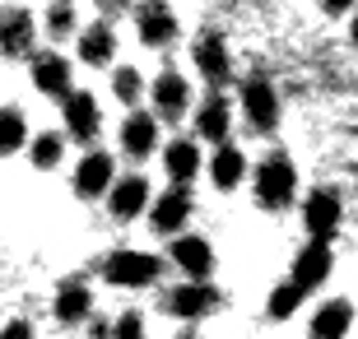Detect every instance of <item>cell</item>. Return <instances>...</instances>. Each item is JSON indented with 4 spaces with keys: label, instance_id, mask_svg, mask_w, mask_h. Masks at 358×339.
<instances>
[{
    "label": "cell",
    "instance_id": "6da1fadb",
    "mask_svg": "<svg viewBox=\"0 0 358 339\" xmlns=\"http://www.w3.org/2000/svg\"><path fill=\"white\" fill-rule=\"evenodd\" d=\"M293 186H298V177H293V163L284 154H270L266 163L256 168V196H261V205L284 209L293 200Z\"/></svg>",
    "mask_w": 358,
    "mask_h": 339
},
{
    "label": "cell",
    "instance_id": "7a4b0ae2",
    "mask_svg": "<svg viewBox=\"0 0 358 339\" xmlns=\"http://www.w3.org/2000/svg\"><path fill=\"white\" fill-rule=\"evenodd\" d=\"M159 270H163V261H154V256H145V251H117V256H107V265H103V274L112 279V284H121V288L154 284Z\"/></svg>",
    "mask_w": 358,
    "mask_h": 339
},
{
    "label": "cell",
    "instance_id": "3957f363",
    "mask_svg": "<svg viewBox=\"0 0 358 339\" xmlns=\"http://www.w3.org/2000/svg\"><path fill=\"white\" fill-rule=\"evenodd\" d=\"M303 219H307L312 242H331V233L340 228V196L335 191H312L303 205Z\"/></svg>",
    "mask_w": 358,
    "mask_h": 339
},
{
    "label": "cell",
    "instance_id": "277c9868",
    "mask_svg": "<svg viewBox=\"0 0 358 339\" xmlns=\"http://www.w3.org/2000/svg\"><path fill=\"white\" fill-rule=\"evenodd\" d=\"M326 274H331V247L326 242H312V247L298 251V261H293V288L298 293H312L317 284H326Z\"/></svg>",
    "mask_w": 358,
    "mask_h": 339
},
{
    "label": "cell",
    "instance_id": "5b68a950",
    "mask_svg": "<svg viewBox=\"0 0 358 339\" xmlns=\"http://www.w3.org/2000/svg\"><path fill=\"white\" fill-rule=\"evenodd\" d=\"M242 112H247L252 126H261V131H270L279 121V98H275V89H270L266 79H247V84H242Z\"/></svg>",
    "mask_w": 358,
    "mask_h": 339
},
{
    "label": "cell",
    "instance_id": "8992f818",
    "mask_svg": "<svg viewBox=\"0 0 358 339\" xmlns=\"http://www.w3.org/2000/svg\"><path fill=\"white\" fill-rule=\"evenodd\" d=\"M214 298H219V293H214L210 284H182V288H173V293L163 298V307H168L173 316H186V321H191V316H205V312H210Z\"/></svg>",
    "mask_w": 358,
    "mask_h": 339
},
{
    "label": "cell",
    "instance_id": "52a82bcc",
    "mask_svg": "<svg viewBox=\"0 0 358 339\" xmlns=\"http://www.w3.org/2000/svg\"><path fill=\"white\" fill-rule=\"evenodd\" d=\"M33 84H38L42 93H61V98H70V61L61 52H42L38 61H33Z\"/></svg>",
    "mask_w": 358,
    "mask_h": 339
},
{
    "label": "cell",
    "instance_id": "ba28073f",
    "mask_svg": "<svg viewBox=\"0 0 358 339\" xmlns=\"http://www.w3.org/2000/svg\"><path fill=\"white\" fill-rule=\"evenodd\" d=\"M173 261L182 265L191 279H200V284H205V274L214 270V251H210V242H205V237H177V242H173Z\"/></svg>",
    "mask_w": 358,
    "mask_h": 339
},
{
    "label": "cell",
    "instance_id": "9c48e42d",
    "mask_svg": "<svg viewBox=\"0 0 358 339\" xmlns=\"http://www.w3.org/2000/svg\"><path fill=\"white\" fill-rule=\"evenodd\" d=\"M66 126H70V135L75 140H93V131H98V98L93 93H75L70 89V98H66Z\"/></svg>",
    "mask_w": 358,
    "mask_h": 339
},
{
    "label": "cell",
    "instance_id": "30bf717a",
    "mask_svg": "<svg viewBox=\"0 0 358 339\" xmlns=\"http://www.w3.org/2000/svg\"><path fill=\"white\" fill-rule=\"evenodd\" d=\"M75 191L80 196H103V191H112V158L107 154H84L80 172H75Z\"/></svg>",
    "mask_w": 358,
    "mask_h": 339
},
{
    "label": "cell",
    "instance_id": "8fae6325",
    "mask_svg": "<svg viewBox=\"0 0 358 339\" xmlns=\"http://www.w3.org/2000/svg\"><path fill=\"white\" fill-rule=\"evenodd\" d=\"M196 66H200V75L214 79V84H224V79H228V47H224V38H219V33H200V42H196Z\"/></svg>",
    "mask_w": 358,
    "mask_h": 339
},
{
    "label": "cell",
    "instance_id": "7c38bea8",
    "mask_svg": "<svg viewBox=\"0 0 358 339\" xmlns=\"http://www.w3.org/2000/svg\"><path fill=\"white\" fill-rule=\"evenodd\" d=\"M0 47L10 56L28 52V47H33V14L28 10H5L0 14Z\"/></svg>",
    "mask_w": 358,
    "mask_h": 339
},
{
    "label": "cell",
    "instance_id": "4fadbf2b",
    "mask_svg": "<svg viewBox=\"0 0 358 339\" xmlns=\"http://www.w3.org/2000/svg\"><path fill=\"white\" fill-rule=\"evenodd\" d=\"M349 326H354V307H349V302H326V307L312 316L307 339H340Z\"/></svg>",
    "mask_w": 358,
    "mask_h": 339
},
{
    "label": "cell",
    "instance_id": "5bb4252c",
    "mask_svg": "<svg viewBox=\"0 0 358 339\" xmlns=\"http://www.w3.org/2000/svg\"><path fill=\"white\" fill-rule=\"evenodd\" d=\"M145 205H149V182L145 177H126V182L112 186V214H117V219H135Z\"/></svg>",
    "mask_w": 358,
    "mask_h": 339
},
{
    "label": "cell",
    "instance_id": "9a60e30c",
    "mask_svg": "<svg viewBox=\"0 0 358 339\" xmlns=\"http://www.w3.org/2000/svg\"><path fill=\"white\" fill-rule=\"evenodd\" d=\"M177 33V19L168 5H145L140 10V38L149 42V47H163V42H173Z\"/></svg>",
    "mask_w": 358,
    "mask_h": 339
},
{
    "label": "cell",
    "instance_id": "2e32d148",
    "mask_svg": "<svg viewBox=\"0 0 358 339\" xmlns=\"http://www.w3.org/2000/svg\"><path fill=\"white\" fill-rule=\"evenodd\" d=\"M154 103H159V112H168V117L186 112L191 89H186V79L177 75V70H163V75H159V84H154Z\"/></svg>",
    "mask_w": 358,
    "mask_h": 339
},
{
    "label": "cell",
    "instance_id": "e0dca14e",
    "mask_svg": "<svg viewBox=\"0 0 358 339\" xmlns=\"http://www.w3.org/2000/svg\"><path fill=\"white\" fill-rule=\"evenodd\" d=\"M186 214H191V196H186L182 186H173V191L154 205V228H159V233H177L186 223Z\"/></svg>",
    "mask_w": 358,
    "mask_h": 339
},
{
    "label": "cell",
    "instance_id": "ac0fdd59",
    "mask_svg": "<svg viewBox=\"0 0 358 339\" xmlns=\"http://www.w3.org/2000/svg\"><path fill=\"white\" fill-rule=\"evenodd\" d=\"M121 144H126L135 158L149 154V149L159 144V126H154V117H145V112H131V117H126V126H121Z\"/></svg>",
    "mask_w": 358,
    "mask_h": 339
},
{
    "label": "cell",
    "instance_id": "d6986e66",
    "mask_svg": "<svg viewBox=\"0 0 358 339\" xmlns=\"http://www.w3.org/2000/svg\"><path fill=\"white\" fill-rule=\"evenodd\" d=\"M89 307H93V293L84 284H66L61 293H56V321H84L89 316Z\"/></svg>",
    "mask_w": 358,
    "mask_h": 339
},
{
    "label": "cell",
    "instance_id": "ffe728a7",
    "mask_svg": "<svg viewBox=\"0 0 358 339\" xmlns=\"http://www.w3.org/2000/svg\"><path fill=\"white\" fill-rule=\"evenodd\" d=\"M112 47H117V38H112V28H107V24L84 28V38H80V56H84V61L103 66V61H112Z\"/></svg>",
    "mask_w": 358,
    "mask_h": 339
},
{
    "label": "cell",
    "instance_id": "44dd1931",
    "mask_svg": "<svg viewBox=\"0 0 358 339\" xmlns=\"http://www.w3.org/2000/svg\"><path fill=\"white\" fill-rule=\"evenodd\" d=\"M214 172V186H224V191H233V186L242 182V172H247V158H242V149H219L210 163Z\"/></svg>",
    "mask_w": 358,
    "mask_h": 339
},
{
    "label": "cell",
    "instance_id": "7402d4cb",
    "mask_svg": "<svg viewBox=\"0 0 358 339\" xmlns=\"http://www.w3.org/2000/svg\"><path fill=\"white\" fill-rule=\"evenodd\" d=\"M163 163H168V172H173L177 182H186V177H196V168H200V154H196V144H191V140H177V144H168V154H163Z\"/></svg>",
    "mask_w": 358,
    "mask_h": 339
},
{
    "label": "cell",
    "instance_id": "603a6c76",
    "mask_svg": "<svg viewBox=\"0 0 358 339\" xmlns=\"http://www.w3.org/2000/svg\"><path fill=\"white\" fill-rule=\"evenodd\" d=\"M196 131L205 135V140H224V135H228V103H224V98H210V103L200 107Z\"/></svg>",
    "mask_w": 358,
    "mask_h": 339
},
{
    "label": "cell",
    "instance_id": "cb8c5ba5",
    "mask_svg": "<svg viewBox=\"0 0 358 339\" xmlns=\"http://www.w3.org/2000/svg\"><path fill=\"white\" fill-rule=\"evenodd\" d=\"M28 140V126L19 117V107H5L0 112V154H14V149H24Z\"/></svg>",
    "mask_w": 358,
    "mask_h": 339
},
{
    "label": "cell",
    "instance_id": "d4e9b609",
    "mask_svg": "<svg viewBox=\"0 0 358 339\" xmlns=\"http://www.w3.org/2000/svg\"><path fill=\"white\" fill-rule=\"evenodd\" d=\"M61 154H66L61 135H38V140H33V163H38V168H56Z\"/></svg>",
    "mask_w": 358,
    "mask_h": 339
},
{
    "label": "cell",
    "instance_id": "484cf974",
    "mask_svg": "<svg viewBox=\"0 0 358 339\" xmlns=\"http://www.w3.org/2000/svg\"><path fill=\"white\" fill-rule=\"evenodd\" d=\"M298 302H303V293H298V288H293V284H279L275 293H270V316H279V321H284V316L298 312Z\"/></svg>",
    "mask_w": 358,
    "mask_h": 339
},
{
    "label": "cell",
    "instance_id": "4316f807",
    "mask_svg": "<svg viewBox=\"0 0 358 339\" xmlns=\"http://www.w3.org/2000/svg\"><path fill=\"white\" fill-rule=\"evenodd\" d=\"M140 89H145V84H140V75H135L131 66L117 70V98H121V103H135V98H140Z\"/></svg>",
    "mask_w": 358,
    "mask_h": 339
},
{
    "label": "cell",
    "instance_id": "83f0119b",
    "mask_svg": "<svg viewBox=\"0 0 358 339\" xmlns=\"http://www.w3.org/2000/svg\"><path fill=\"white\" fill-rule=\"evenodd\" d=\"M70 24H75V10H70V5H52V10H47V28H52V33H66Z\"/></svg>",
    "mask_w": 358,
    "mask_h": 339
},
{
    "label": "cell",
    "instance_id": "f1b7e54d",
    "mask_svg": "<svg viewBox=\"0 0 358 339\" xmlns=\"http://www.w3.org/2000/svg\"><path fill=\"white\" fill-rule=\"evenodd\" d=\"M140 330H145V321H140V312H126L117 321V339H140Z\"/></svg>",
    "mask_w": 358,
    "mask_h": 339
},
{
    "label": "cell",
    "instance_id": "f546056e",
    "mask_svg": "<svg viewBox=\"0 0 358 339\" xmlns=\"http://www.w3.org/2000/svg\"><path fill=\"white\" fill-rule=\"evenodd\" d=\"M0 339H33V330H28V321H10L0 330Z\"/></svg>",
    "mask_w": 358,
    "mask_h": 339
},
{
    "label": "cell",
    "instance_id": "4dcf8cb0",
    "mask_svg": "<svg viewBox=\"0 0 358 339\" xmlns=\"http://www.w3.org/2000/svg\"><path fill=\"white\" fill-rule=\"evenodd\" d=\"M349 38H354V47H358V14H354V28H349Z\"/></svg>",
    "mask_w": 358,
    "mask_h": 339
}]
</instances>
